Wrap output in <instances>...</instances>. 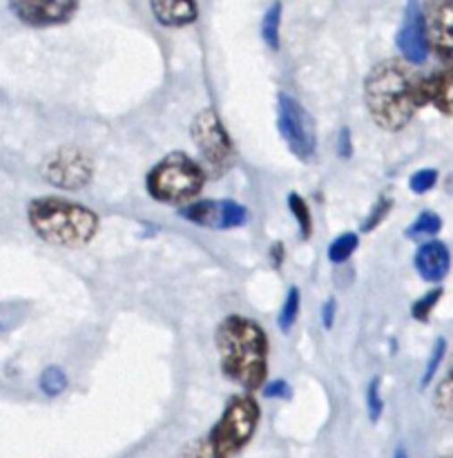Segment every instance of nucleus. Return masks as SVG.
I'll return each instance as SVG.
<instances>
[{
  "mask_svg": "<svg viewBox=\"0 0 453 458\" xmlns=\"http://www.w3.org/2000/svg\"><path fill=\"white\" fill-rule=\"evenodd\" d=\"M214 338L223 376L246 392L262 389L268 374L266 331L250 318L231 316L219 325Z\"/></svg>",
  "mask_w": 453,
  "mask_h": 458,
  "instance_id": "f03ea898",
  "label": "nucleus"
},
{
  "mask_svg": "<svg viewBox=\"0 0 453 458\" xmlns=\"http://www.w3.org/2000/svg\"><path fill=\"white\" fill-rule=\"evenodd\" d=\"M192 139H195L197 150H199L210 174L219 177V174L231 168L232 159H235V150H232V141L217 112L204 110L195 116V121H192Z\"/></svg>",
  "mask_w": 453,
  "mask_h": 458,
  "instance_id": "423d86ee",
  "label": "nucleus"
},
{
  "mask_svg": "<svg viewBox=\"0 0 453 458\" xmlns=\"http://www.w3.org/2000/svg\"><path fill=\"white\" fill-rule=\"evenodd\" d=\"M299 300H302V293H299L298 286L289 289V295H286L284 304H281L280 316H277V325H280V329L284 331V334H289V331L295 327V322H298Z\"/></svg>",
  "mask_w": 453,
  "mask_h": 458,
  "instance_id": "6ab92c4d",
  "label": "nucleus"
},
{
  "mask_svg": "<svg viewBox=\"0 0 453 458\" xmlns=\"http://www.w3.org/2000/svg\"><path fill=\"white\" fill-rule=\"evenodd\" d=\"M423 98L424 106H433L442 114L453 116V65L423 76Z\"/></svg>",
  "mask_w": 453,
  "mask_h": 458,
  "instance_id": "4468645a",
  "label": "nucleus"
},
{
  "mask_svg": "<svg viewBox=\"0 0 453 458\" xmlns=\"http://www.w3.org/2000/svg\"><path fill=\"white\" fill-rule=\"evenodd\" d=\"M338 155L342 157V159H351V155H353V141H351V130H348V128L340 130Z\"/></svg>",
  "mask_w": 453,
  "mask_h": 458,
  "instance_id": "c756f323",
  "label": "nucleus"
},
{
  "mask_svg": "<svg viewBox=\"0 0 453 458\" xmlns=\"http://www.w3.org/2000/svg\"><path fill=\"white\" fill-rule=\"evenodd\" d=\"M393 458H409V454H407L405 450H398V452H396V456H393Z\"/></svg>",
  "mask_w": 453,
  "mask_h": 458,
  "instance_id": "473e14b6",
  "label": "nucleus"
},
{
  "mask_svg": "<svg viewBox=\"0 0 453 458\" xmlns=\"http://www.w3.org/2000/svg\"><path fill=\"white\" fill-rule=\"evenodd\" d=\"M179 458H213V454H210L208 443H206V438H204V441H197V443H192V445H188Z\"/></svg>",
  "mask_w": 453,
  "mask_h": 458,
  "instance_id": "c85d7f7f",
  "label": "nucleus"
},
{
  "mask_svg": "<svg viewBox=\"0 0 453 458\" xmlns=\"http://www.w3.org/2000/svg\"><path fill=\"white\" fill-rule=\"evenodd\" d=\"M38 387L45 396H61L63 392L67 389V376L61 367L52 365L40 374L38 378Z\"/></svg>",
  "mask_w": 453,
  "mask_h": 458,
  "instance_id": "412c9836",
  "label": "nucleus"
},
{
  "mask_svg": "<svg viewBox=\"0 0 453 458\" xmlns=\"http://www.w3.org/2000/svg\"><path fill=\"white\" fill-rule=\"evenodd\" d=\"M281 259H284V246L280 242V244L273 246V267H280Z\"/></svg>",
  "mask_w": 453,
  "mask_h": 458,
  "instance_id": "2f4dec72",
  "label": "nucleus"
},
{
  "mask_svg": "<svg viewBox=\"0 0 453 458\" xmlns=\"http://www.w3.org/2000/svg\"><path fill=\"white\" fill-rule=\"evenodd\" d=\"M436 405L442 414L453 416V374L447 376V378L442 380L440 387H438Z\"/></svg>",
  "mask_w": 453,
  "mask_h": 458,
  "instance_id": "bb28decb",
  "label": "nucleus"
},
{
  "mask_svg": "<svg viewBox=\"0 0 453 458\" xmlns=\"http://www.w3.org/2000/svg\"><path fill=\"white\" fill-rule=\"evenodd\" d=\"M396 45L402 56L414 65L427 61L429 56V36L427 22H424V12L418 0H407L405 16H402L400 30L396 34Z\"/></svg>",
  "mask_w": 453,
  "mask_h": 458,
  "instance_id": "9b49d317",
  "label": "nucleus"
},
{
  "mask_svg": "<svg viewBox=\"0 0 453 458\" xmlns=\"http://www.w3.org/2000/svg\"><path fill=\"white\" fill-rule=\"evenodd\" d=\"M40 174H43L45 182L61 188V191H80L92 182L94 165L88 152L74 146H65L58 148L43 161Z\"/></svg>",
  "mask_w": 453,
  "mask_h": 458,
  "instance_id": "6e6552de",
  "label": "nucleus"
},
{
  "mask_svg": "<svg viewBox=\"0 0 453 458\" xmlns=\"http://www.w3.org/2000/svg\"><path fill=\"white\" fill-rule=\"evenodd\" d=\"M366 411H369L371 423H378L380 416L384 411V398H382V378L375 376L366 387Z\"/></svg>",
  "mask_w": 453,
  "mask_h": 458,
  "instance_id": "4be33fe9",
  "label": "nucleus"
},
{
  "mask_svg": "<svg viewBox=\"0 0 453 458\" xmlns=\"http://www.w3.org/2000/svg\"><path fill=\"white\" fill-rule=\"evenodd\" d=\"M442 228V219L438 217L433 210H423L414 222L409 224V228L405 231V235L409 240H424V237L438 235Z\"/></svg>",
  "mask_w": 453,
  "mask_h": 458,
  "instance_id": "dca6fc26",
  "label": "nucleus"
},
{
  "mask_svg": "<svg viewBox=\"0 0 453 458\" xmlns=\"http://www.w3.org/2000/svg\"><path fill=\"white\" fill-rule=\"evenodd\" d=\"M415 271L429 284H440L451 268V253L447 249L445 242H424L418 250H415Z\"/></svg>",
  "mask_w": 453,
  "mask_h": 458,
  "instance_id": "ddd939ff",
  "label": "nucleus"
},
{
  "mask_svg": "<svg viewBox=\"0 0 453 458\" xmlns=\"http://www.w3.org/2000/svg\"><path fill=\"white\" fill-rule=\"evenodd\" d=\"M27 222L43 242L61 249H83L96 237L98 215L63 197H38L27 206Z\"/></svg>",
  "mask_w": 453,
  "mask_h": 458,
  "instance_id": "7ed1b4c3",
  "label": "nucleus"
},
{
  "mask_svg": "<svg viewBox=\"0 0 453 458\" xmlns=\"http://www.w3.org/2000/svg\"><path fill=\"white\" fill-rule=\"evenodd\" d=\"M264 396L266 398H290V385L286 380H273L264 385Z\"/></svg>",
  "mask_w": 453,
  "mask_h": 458,
  "instance_id": "cd10ccee",
  "label": "nucleus"
},
{
  "mask_svg": "<svg viewBox=\"0 0 453 458\" xmlns=\"http://www.w3.org/2000/svg\"><path fill=\"white\" fill-rule=\"evenodd\" d=\"M365 103L380 128L398 132L424 107L423 79L400 61L380 63L365 81Z\"/></svg>",
  "mask_w": 453,
  "mask_h": 458,
  "instance_id": "f257e3e1",
  "label": "nucleus"
},
{
  "mask_svg": "<svg viewBox=\"0 0 453 458\" xmlns=\"http://www.w3.org/2000/svg\"><path fill=\"white\" fill-rule=\"evenodd\" d=\"M440 298H442V286L424 293L423 298H418L414 302V307H411V316H414L418 322H427L429 318H432L433 309H436L438 302H440Z\"/></svg>",
  "mask_w": 453,
  "mask_h": 458,
  "instance_id": "5701e85b",
  "label": "nucleus"
},
{
  "mask_svg": "<svg viewBox=\"0 0 453 458\" xmlns=\"http://www.w3.org/2000/svg\"><path fill=\"white\" fill-rule=\"evenodd\" d=\"M429 49L442 61H453V0H429L424 7Z\"/></svg>",
  "mask_w": 453,
  "mask_h": 458,
  "instance_id": "f8f14e48",
  "label": "nucleus"
},
{
  "mask_svg": "<svg viewBox=\"0 0 453 458\" xmlns=\"http://www.w3.org/2000/svg\"><path fill=\"white\" fill-rule=\"evenodd\" d=\"M445 353H447V340L438 338L436 344H433L432 353H429V362H427V367H424L423 380H420V385H423V387H429V385H432V380L436 378V374H438V369H440Z\"/></svg>",
  "mask_w": 453,
  "mask_h": 458,
  "instance_id": "b1692460",
  "label": "nucleus"
},
{
  "mask_svg": "<svg viewBox=\"0 0 453 458\" xmlns=\"http://www.w3.org/2000/svg\"><path fill=\"white\" fill-rule=\"evenodd\" d=\"M259 411L257 401L253 396H235L223 410L222 419L214 423L206 437L213 458H235L244 452V447L253 441L257 432Z\"/></svg>",
  "mask_w": 453,
  "mask_h": 458,
  "instance_id": "20e7f679",
  "label": "nucleus"
},
{
  "mask_svg": "<svg viewBox=\"0 0 453 458\" xmlns=\"http://www.w3.org/2000/svg\"><path fill=\"white\" fill-rule=\"evenodd\" d=\"M335 311H338V304H335V300H326L324 307H322V322H324V329H333Z\"/></svg>",
  "mask_w": 453,
  "mask_h": 458,
  "instance_id": "7c9ffc66",
  "label": "nucleus"
},
{
  "mask_svg": "<svg viewBox=\"0 0 453 458\" xmlns=\"http://www.w3.org/2000/svg\"><path fill=\"white\" fill-rule=\"evenodd\" d=\"M206 183V170L186 152H170L150 170L147 192L164 204H181L199 195Z\"/></svg>",
  "mask_w": 453,
  "mask_h": 458,
  "instance_id": "39448f33",
  "label": "nucleus"
},
{
  "mask_svg": "<svg viewBox=\"0 0 453 458\" xmlns=\"http://www.w3.org/2000/svg\"><path fill=\"white\" fill-rule=\"evenodd\" d=\"M280 25H281V3H273L262 21V38L271 49H280Z\"/></svg>",
  "mask_w": 453,
  "mask_h": 458,
  "instance_id": "a211bd4d",
  "label": "nucleus"
},
{
  "mask_svg": "<svg viewBox=\"0 0 453 458\" xmlns=\"http://www.w3.org/2000/svg\"><path fill=\"white\" fill-rule=\"evenodd\" d=\"M438 183V170L436 168H423L415 170L409 179V188L415 195H424V192L433 191Z\"/></svg>",
  "mask_w": 453,
  "mask_h": 458,
  "instance_id": "393cba45",
  "label": "nucleus"
},
{
  "mask_svg": "<svg viewBox=\"0 0 453 458\" xmlns=\"http://www.w3.org/2000/svg\"><path fill=\"white\" fill-rule=\"evenodd\" d=\"M451 374H453V369H451Z\"/></svg>",
  "mask_w": 453,
  "mask_h": 458,
  "instance_id": "72a5a7b5",
  "label": "nucleus"
},
{
  "mask_svg": "<svg viewBox=\"0 0 453 458\" xmlns=\"http://www.w3.org/2000/svg\"><path fill=\"white\" fill-rule=\"evenodd\" d=\"M150 7L164 27L192 25L199 16L197 0H150Z\"/></svg>",
  "mask_w": 453,
  "mask_h": 458,
  "instance_id": "2eb2a0df",
  "label": "nucleus"
},
{
  "mask_svg": "<svg viewBox=\"0 0 453 458\" xmlns=\"http://www.w3.org/2000/svg\"><path fill=\"white\" fill-rule=\"evenodd\" d=\"M289 208H290V213H293L295 222H298L302 240H308V237L313 235V213H311V208H308L306 199H304L302 195H298V192H290Z\"/></svg>",
  "mask_w": 453,
  "mask_h": 458,
  "instance_id": "f3484780",
  "label": "nucleus"
},
{
  "mask_svg": "<svg viewBox=\"0 0 453 458\" xmlns=\"http://www.w3.org/2000/svg\"><path fill=\"white\" fill-rule=\"evenodd\" d=\"M9 9L29 27H56L71 21L80 0H7Z\"/></svg>",
  "mask_w": 453,
  "mask_h": 458,
  "instance_id": "9d476101",
  "label": "nucleus"
},
{
  "mask_svg": "<svg viewBox=\"0 0 453 458\" xmlns=\"http://www.w3.org/2000/svg\"><path fill=\"white\" fill-rule=\"evenodd\" d=\"M277 130L298 159H313L317 150V132L313 116L304 110L298 98L284 92L277 97Z\"/></svg>",
  "mask_w": 453,
  "mask_h": 458,
  "instance_id": "0eeeda50",
  "label": "nucleus"
},
{
  "mask_svg": "<svg viewBox=\"0 0 453 458\" xmlns=\"http://www.w3.org/2000/svg\"><path fill=\"white\" fill-rule=\"evenodd\" d=\"M391 206H393V201L389 199V197H382V199L375 201V206L371 208L369 217H366V222L362 224V231L365 233L375 231V228H378L380 224L389 217V210H391Z\"/></svg>",
  "mask_w": 453,
  "mask_h": 458,
  "instance_id": "a878e982",
  "label": "nucleus"
},
{
  "mask_svg": "<svg viewBox=\"0 0 453 458\" xmlns=\"http://www.w3.org/2000/svg\"><path fill=\"white\" fill-rule=\"evenodd\" d=\"M357 244H360V237L356 233H342L340 237H335L329 244V259L333 264H342L356 253Z\"/></svg>",
  "mask_w": 453,
  "mask_h": 458,
  "instance_id": "aec40b11",
  "label": "nucleus"
},
{
  "mask_svg": "<svg viewBox=\"0 0 453 458\" xmlns=\"http://www.w3.org/2000/svg\"><path fill=\"white\" fill-rule=\"evenodd\" d=\"M181 217L213 231H231L248 222V208L232 199H204L183 206Z\"/></svg>",
  "mask_w": 453,
  "mask_h": 458,
  "instance_id": "1a4fd4ad",
  "label": "nucleus"
}]
</instances>
